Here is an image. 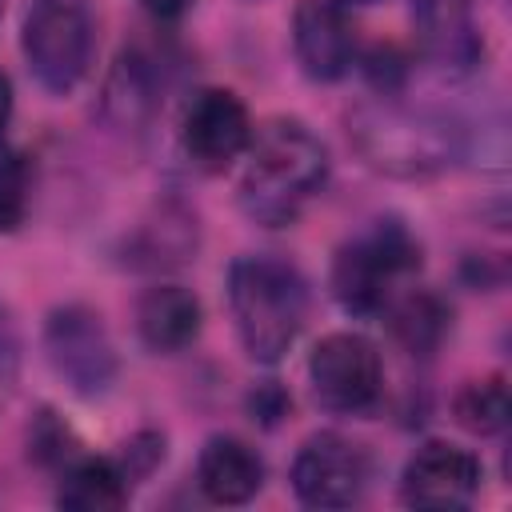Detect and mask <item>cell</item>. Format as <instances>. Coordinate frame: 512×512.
Segmentation results:
<instances>
[{
    "label": "cell",
    "mask_w": 512,
    "mask_h": 512,
    "mask_svg": "<svg viewBox=\"0 0 512 512\" xmlns=\"http://www.w3.org/2000/svg\"><path fill=\"white\" fill-rule=\"evenodd\" d=\"M328 180V148L304 120H268L252 132L248 164L236 184L240 212L252 224L284 228L296 224L308 200Z\"/></svg>",
    "instance_id": "6da1fadb"
},
{
    "label": "cell",
    "mask_w": 512,
    "mask_h": 512,
    "mask_svg": "<svg viewBox=\"0 0 512 512\" xmlns=\"http://www.w3.org/2000/svg\"><path fill=\"white\" fill-rule=\"evenodd\" d=\"M356 156L392 180H432L464 156V128L440 112L408 108L396 96H376L348 112Z\"/></svg>",
    "instance_id": "7a4b0ae2"
},
{
    "label": "cell",
    "mask_w": 512,
    "mask_h": 512,
    "mask_svg": "<svg viewBox=\"0 0 512 512\" xmlns=\"http://www.w3.org/2000/svg\"><path fill=\"white\" fill-rule=\"evenodd\" d=\"M312 292L296 264L280 256H236L228 268V312L240 348L256 364H280L308 324Z\"/></svg>",
    "instance_id": "3957f363"
},
{
    "label": "cell",
    "mask_w": 512,
    "mask_h": 512,
    "mask_svg": "<svg viewBox=\"0 0 512 512\" xmlns=\"http://www.w3.org/2000/svg\"><path fill=\"white\" fill-rule=\"evenodd\" d=\"M416 268H420V240L408 232L404 220L384 216L332 252L328 288L348 316H376L392 300V284Z\"/></svg>",
    "instance_id": "277c9868"
},
{
    "label": "cell",
    "mask_w": 512,
    "mask_h": 512,
    "mask_svg": "<svg viewBox=\"0 0 512 512\" xmlns=\"http://www.w3.org/2000/svg\"><path fill=\"white\" fill-rule=\"evenodd\" d=\"M20 52L44 92H76L96 52V20L88 0H28L20 24Z\"/></svg>",
    "instance_id": "5b68a950"
},
{
    "label": "cell",
    "mask_w": 512,
    "mask_h": 512,
    "mask_svg": "<svg viewBox=\"0 0 512 512\" xmlns=\"http://www.w3.org/2000/svg\"><path fill=\"white\" fill-rule=\"evenodd\" d=\"M40 348H44L48 368L80 400H96V396L112 392V384L120 376V356H116L112 332H108L104 316L88 304H56L44 316Z\"/></svg>",
    "instance_id": "8992f818"
},
{
    "label": "cell",
    "mask_w": 512,
    "mask_h": 512,
    "mask_svg": "<svg viewBox=\"0 0 512 512\" xmlns=\"http://www.w3.org/2000/svg\"><path fill=\"white\" fill-rule=\"evenodd\" d=\"M308 384L324 412L332 416H364L380 404L384 364L368 336L360 332H328L308 352Z\"/></svg>",
    "instance_id": "52a82bcc"
},
{
    "label": "cell",
    "mask_w": 512,
    "mask_h": 512,
    "mask_svg": "<svg viewBox=\"0 0 512 512\" xmlns=\"http://www.w3.org/2000/svg\"><path fill=\"white\" fill-rule=\"evenodd\" d=\"M372 460L344 432H312L292 460V492L308 508H348L364 496Z\"/></svg>",
    "instance_id": "ba28073f"
},
{
    "label": "cell",
    "mask_w": 512,
    "mask_h": 512,
    "mask_svg": "<svg viewBox=\"0 0 512 512\" xmlns=\"http://www.w3.org/2000/svg\"><path fill=\"white\" fill-rule=\"evenodd\" d=\"M252 116L232 88H200L180 116V148L204 172H224L252 144Z\"/></svg>",
    "instance_id": "9c48e42d"
},
{
    "label": "cell",
    "mask_w": 512,
    "mask_h": 512,
    "mask_svg": "<svg viewBox=\"0 0 512 512\" xmlns=\"http://www.w3.org/2000/svg\"><path fill=\"white\" fill-rule=\"evenodd\" d=\"M484 468L476 452L452 444V440H424L400 472V500L408 508H468L480 492Z\"/></svg>",
    "instance_id": "30bf717a"
},
{
    "label": "cell",
    "mask_w": 512,
    "mask_h": 512,
    "mask_svg": "<svg viewBox=\"0 0 512 512\" xmlns=\"http://www.w3.org/2000/svg\"><path fill=\"white\" fill-rule=\"evenodd\" d=\"M292 52L308 80L336 84L356 60V32L336 0H296L292 8Z\"/></svg>",
    "instance_id": "8fae6325"
},
{
    "label": "cell",
    "mask_w": 512,
    "mask_h": 512,
    "mask_svg": "<svg viewBox=\"0 0 512 512\" xmlns=\"http://www.w3.org/2000/svg\"><path fill=\"white\" fill-rule=\"evenodd\" d=\"M412 28L420 52L444 72H472L484 56L476 0H412Z\"/></svg>",
    "instance_id": "7c38bea8"
},
{
    "label": "cell",
    "mask_w": 512,
    "mask_h": 512,
    "mask_svg": "<svg viewBox=\"0 0 512 512\" xmlns=\"http://www.w3.org/2000/svg\"><path fill=\"white\" fill-rule=\"evenodd\" d=\"M196 488L212 504H248L264 488V456L240 436H208L196 456Z\"/></svg>",
    "instance_id": "4fadbf2b"
},
{
    "label": "cell",
    "mask_w": 512,
    "mask_h": 512,
    "mask_svg": "<svg viewBox=\"0 0 512 512\" xmlns=\"http://www.w3.org/2000/svg\"><path fill=\"white\" fill-rule=\"evenodd\" d=\"M200 324H204L200 296L184 284H152L136 300V336L148 352L172 356L188 348L200 336Z\"/></svg>",
    "instance_id": "5bb4252c"
},
{
    "label": "cell",
    "mask_w": 512,
    "mask_h": 512,
    "mask_svg": "<svg viewBox=\"0 0 512 512\" xmlns=\"http://www.w3.org/2000/svg\"><path fill=\"white\" fill-rule=\"evenodd\" d=\"M196 244H200L196 216L180 204H164L152 216H144L132 228V236H124V264L136 272L180 268L196 256Z\"/></svg>",
    "instance_id": "9a60e30c"
},
{
    "label": "cell",
    "mask_w": 512,
    "mask_h": 512,
    "mask_svg": "<svg viewBox=\"0 0 512 512\" xmlns=\"http://www.w3.org/2000/svg\"><path fill=\"white\" fill-rule=\"evenodd\" d=\"M156 60H148L144 52H124L104 84V116L112 128L120 132H148L152 116L160 112V92H164V80L156 76L152 68Z\"/></svg>",
    "instance_id": "2e32d148"
},
{
    "label": "cell",
    "mask_w": 512,
    "mask_h": 512,
    "mask_svg": "<svg viewBox=\"0 0 512 512\" xmlns=\"http://www.w3.org/2000/svg\"><path fill=\"white\" fill-rule=\"evenodd\" d=\"M128 476L108 456H76L60 468L56 504L68 512H116L128 504Z\"/></svg>",
    "instance_id": "e0dca14e"
},
{
    "label": "cell",
    "mask_w": 512,
    "mask_h": 512,
    "mask_svg": "<svg viewBox=\"0 0 512 512\" xmlns=\"http://www.w3.org/2000/svg\"><path fill=\"white\" fill-rule=\"evenodd\" d=\"M388 332L392 340L408 352V356H436V348L444 344L448 328H452V308L444 304V296L436 292H408L400 300H388Z\"/></svg>",
    "instance_id": "ac0fdd59"
},
{
    "label": "cell",
    "mask_w": 512,
    "mask_h": 512,
    "mask_svg": "<svg viewBox=\"0 0 512 512\" xmlns=\"http://www.w3.org/2000/svg\"><path fill=\"white\" fill-rule=\"evenodd\" d=\"M452 416L472 436H496V432H504L508 428V416H512L508 380L504 376L464 380L456 388V396H452Z\"/></svg>",
    "instance_id": "d6986e66"
},
{
    "label": "cell",
    "mask_w": 512,
    "mask_h": 512,
    "mask_svg": "<svg viewBox=\"0 0 512 512\" xmlns=\"http://www.w3.org/2000/svg\"><path fill=\"white\" fill-rule=\"evenodd\" d=\"M32 168L20 148L0 144V232H16L28 220Z\"/></svg>",
    "instance_id": "ffe728a7"
},
{
    "label": "cell",
    "mask_w": 512,
    "mask_h": 512,
    "mask_svg": "<svg viewBox=\"0 0 512 512\" xmlns=\"http://www.w3.org/2000/svg\"><path fill=\"white\" fill-rule=\"evenodd\" d=\"M28 460H36L40 468H64L68 460H76V436L52 408H40L28 424Z\"/></svg>",
    "instance_id": "44dd1931"
},
{
    "label": "cell",
    "mask_w": 512,
    "mask_h": 512,
    "mask_svg": "<svg viewBox=\"0 0 512 512\" xmlns=\"http://www.w3.org/2000/svg\"><path fill=\"white\" fill-rule=\"evenodd\" d=\"M164 452H168L164 432H156V428H140V432H132V436L120 444L116 464H120V472L128 476V484H140V480H148V476L164 464Z\"/></svg>",
    "instance_id": "7402d4cb"
},
{
    "label": "cell",
    "mask_w": 512,
    "mask_h": 512,
    "mask_svg": "<svg viewBox=\"0 0 512 512\" xmlns=\"http://www.w3.org/2000/svg\"><path fill=\"white\" fill-rule=\"evenodd\" d=\"M364 76H368V84L376 88V96H396L400 84H404V76H408V60H404L400 48L376 44V48L368 52V60H364Z\"/></svg>",
    "instance_id": "603a6c76"
},
{
    "label": "cell",
    "mask_w": 512,
    "mask_h": 512,
    "mask_svg": "<svg viewBox=\"0 0 512 512\" xmlns=\"http://www.w3.org/2000/svg\"><path fill=\"white\" fill-rule=\"evenodd\" d=\"M248 416L260 424V428H276L288 412H292V396L276 384V380H260L252 392H248Z\"/></svg>",
    "instance_id": "cb8c5ba5"
},
{
    "label": "cell",
    "mask_w": 512,
    "mask_h": 512,
    "mask_svg": "<svg viewBox=\"0 0 512 512\" xmlns=\"http://www.w3.org/2000/svg\"><path fill=\"white\" fill-rule=\"evenodd\" d=\"M20 372V336H16V324L8 316V308L0 304V380L12 384Z\"/></svg>",
    "instance_id": "d4e9b609"
},
{
    "label": "cell",
    "mask_w": 512,
    "mask_h": 512,
    "mask_svg": "<svg viewBox=\"0 0 512 512\" xmlns=\"http://www.w3.org/2000/svg\"><path fill=\"white\" fill-rule=\"evenodd\" d=\"M156 20H180L188 8H192V0H140Z\"/></svg>",
    "instance_id": "484cf974"
},
{
    "label": "cell",
    "mask_w": 512,
    "mask_h": 512,
    "mask_svg": "<svg viewBox=\"0 0 512 512\" xmlns=\"http://www.w3.org/2000/svg\"><path fill=\"white\" fill-rule=\"evenodd\" d=\"M12 108H16V92H12V80H8V72H0V136H4L8 120H12Z\"/></svg>",
    "instance_id": "4316f807"
},
{
    "label": "cell",
    "mask_w": 512,
    "mask_h": 512,
    "mask_svg": "<svg viewBox=\"0 0 512 512\" xmlns=\"http://www.w3.org/2000/svg\"><path fill=\"white\" fill-rule=\"evenodd\" d=\"M340 8H348V4H380V0H336Z\"/></svg>",
    "instance_id": "83f0119b"
},
{
    "label": "cell",
    "mask_w": 512,
    "mask_h": 512,
    "mask_svg": "<svg viewBox=\"0 0 512 512\" xmlns=\"http://www.w3.org/2000/svg\"><path fill=\"white\" fill-rule=\"evenodd\" d=\"M0 16H4V4H0Z\"/></svg>",
    "instance_id": "f1b7e54d"
}]
</instances>
